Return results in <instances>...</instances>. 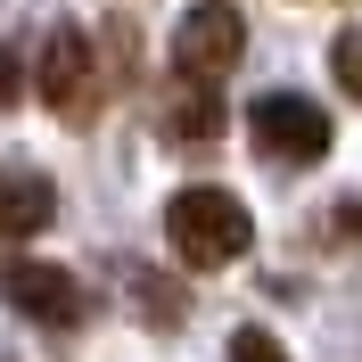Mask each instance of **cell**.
Returning <instances> with one entry per match:
<instances>
[{"label": "cell", "instance_id": "obj_11", "mask_svg": "<svg viewBox=\"0 0 362 362\" xmlns=\"http://www.w3.org/2000/svg\"><path fill=\"white\" fill-rule=\"evenodd\" d=\"M8 90H17V66H8V58H0V99H8Z\"/></svg>", "mask_w": 362, "mask_h": 362}, {"label": "cell", "instance_id": "obj_2", "mask_svg": "<svg viewBox=\"0 0 362 362\" xmlns=\"http://www.w3.org/2000/svg\"><path fill=\"white\" fill-rule=\"evenodd\" d=\"M239 58H247V25H239L230 0H198V8L173 25V74L181 83H223Z\"/></svg>", "mask_w": 362, "mask_h": 362}, {"label": "cell", "instance_id": "obj_7", "mask_svg": "<svg viewBox=\"0 0 362 362\" xmlns=\"http://www.w3.org/2000/svg\"><path fill=\"white\" fill-rule=\"evenodd\" d=\"M214 132H223V99H214V83H181V74H173L165 140H214Z\"/></svg>", "mask_w": 362, "mask_h": 362}, {"label": "cell", "instance_id": "obj_8", "mask_svg": "<svg viewBox=\"0 0 362 362\" xmlns=\"http://www.w3.org/2000/svg\"><path fill=\"white\" fill-rule=\"evenodd\" d=\"M132 288H140V305H148V321H157V329H173V321H181V313H189V296H181V305H173V288H165L157 272H140Z\"/></svg>", "mask_w": 362, "mask_h": 362}, {"label": "cell", "instance_id": "obj_4", "mask_svg": "<svg viewBox=\"0 0 362 362\" xmlns=\"http://www.w3.org/2000/svg\"><path fill=\"white\" fill-rule=\"evenodd\" d=\"M42 99L66 115L74 132L99 115V58H90L83 25H49V42H42Z\"/></svg>", "mask_w": 362, "mask_h": 362}, {"label": "cell", "instance_id": "obj_5", "mask_svg": "<svg viewBox=\"0 0 362 362\" xmlns=\"http://www.w3.org/2000/svg\"><path fill=\"white\" fill-rule=\"evenodd\" d=\"M0 296H8L25 321H42V329H83V313H90L83 280L58 272V264H8L0 272Z\"/></svg>", "mask_w": 362, "mask_h": 362}, {"label": "cell", "instance_id": "obj_6", "mask_svg": "<svg viewBox=\"0 0 362 362\" xmlns=\"http://www.w3.org/2000/svg\"><path fill=\"white\" fill-rule=\"evenodd\" d=\"M49 206H58L49 173H0V239H33L49 223Z\"/></svg>", "mask_w": 362, "mask_h": 362}, {"label": "cell", "instance_id": "obj_10", "mask_svg": "<svg viewBox=\"0 0 362 362\" xmlns=\"http://www.w3.org/2000/svg\"><path fill=\"white\" fill-rule=\"evenodd\" d=\"M329 66H338V90H362V58H354V33H338V49H329Z\"/></svg>", "mask_w": 362, "mask_h": 362}, {"label": "cell", "instance_id": "obj_9", "mask_svg": "<svg viewBox=\"0 0 362 362\" xmlns=\"http://www.w3.org/2000/svg\"><path fill=\"white\" fill-rule=\"evenodd\" d=\"M230 362H288V354H280L272 329H239V338H230Z\"/></svg>", "mask_w": 362, "mask_h": 362}, {"label": "cell", "instance_id": "obj_1", "mask_svg": "<svg viewBox=\"0 0 362 362\" xmlns=\"http://www.w3.org/2000/svg\"><path fill=\"white\" fill-rule=\"evenodd\" d=\"M165 239H173V255L189 272H223L247 255L255 223H247V206L230 198V189H214V181H198V189H181L173 206H165Z\"/></svg>", "mask_w": 362, "mask_h": 362}, {"label": "cell", "instance_id": "obj_3", "mask_svg": "<svg viewBox=\"0 0 362 362\" xmlns=\"http://www.w3.org/2000/svg\"><path fill=\"white\" fill-rule=\"evenodd\" d=\"M247 132H255V148L280 157V165H321L329 157V115H321L313 99H296V90H264L247 107Z\"/></svg>", "mask_w": 362, "mask_h": 362}]
</instances>
